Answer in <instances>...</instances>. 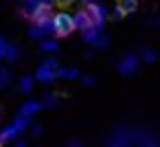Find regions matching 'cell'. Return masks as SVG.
Here are the masks:
<instances>
[{
  "label": "cell",
  "instance_id": "3957f363",
  "mask_svg": "<svg viewBox=\"0 0 160 147\" xmlns=\"http://www.w3.org/2000/svg\"><path fill=\"white\" fill-rule=\"evenodd\" d=\"M86 13H88V18H90V24L92 27H97V29H101L103 24H105V18H108V11H105V7H101V5H97V3H86V9H83Z\"/></svg>",
  "mask_w": 160,
  "mask_h": 147
},
{
  "label": "cell",
  "instance_id": "9a60e30c",
  "mask_svg": "<svg viewBox=\"0 0 160 147\" xmlns=\"http://www.w3.org/2000/svg\"><path fill=\"white\" fill-rule=\"evenodd\" d=\"M7 84H9V73H5L2 68H0V86H2V88H5Z\"/></svg>",
  "mask_w": 160,
  "mask_h": 147
},
{
  "label": "cell",
  "instance_id": "52a82bcc",
  "mask_svg": "<svg viewBox=\"0 0 160 147\" xmlns=\"http://www.w3.org/2000/svg\"><path fill=\"white\" fill-rule=\"evenodd\" d=\"M40 110H42V103H40V101H27V103L22 105L20 114H24V116H33V114H38Z\"/></svg>",
  "mask_w": 160,
  "mask_h": 147
},
{
  "label": "cell",
  "instance_id": "6da1fadb",
  "mask_svg": "<svg viewBox=\"0 0 160 147\" xmlns=\"http://www.w3.org/2000/svg\"><path fill=\"white\" fill-rule=\"evenodd\" d=\"M51 24H53V35L55 38H68L72 31H75V20H72V16L68 13V11H57V13H53V18H51Z\"/></svg>",
  "mask_w": 160,
  "mask_h": 147
},
{
  "label": "cell",
  "instance_id": "2e32d148",
  "mask_svg": "<svg viewBox=\"0 0 160 147\" xmlns=\"http://www.w3.org/2000/svg\"><path fill=\"white\" fill-rule=\"evenodd\" d=\"M142 57H145V62H153V59H156V53H153V51H145Z\"/></svg>",
  "mask_w": 160,
  "mask_h": 147
},
{
  "label": "cell",
  "instance_id": "30bf717a",
  "mask_svg": "<svg viewBox=\"0 0 160 147\" xmlns=\"http://www.w3.org/2000/svg\"><path fill=\"white\" fill-rule=\"evenodd\" d=\"M40 51H46V53L57 51V40H44V42H40Z\"/></svg>",
  "mask_w": 160,
  "mask_h": 147
},
{
  "label": "cell",
  "instance_id": "44dd1931",
  "mask_svg": "<svg viewBox=\"0 0 160 147\" xmlns=\"http://www.w3.org/2000/svg\"><path fill=\"white\" fill-rule=\"evenodd\" d=\"M81 3H90V0H81Z\"/></svg>",
  "mask_w": 160,
  "mask_h": 147
},
{
  "label": "cell",
  "instance_id": "7c38bea8",
  "mask_svg": "<svg viewBox=\"0 0 160 147\" xmlns=\"http://www.w3.org/2000/svg\"><path fill=\"white\" fill-rule=\"evenodd\" d=\"M27 125H29V116H24V114H20V116L16 119V123H13V127H16L18 132H22Z\"/></svg>",
  "mask_w": 160,
  "mask_h": 147
},
{
  "label": "cell",
  "instance_id": "4fadbf2b",
  "mask_svg": "<svg viewBox=\"0 0 160 147\" xmlns=\"http://www.w3.org/2000/svg\"><path fill=\"white\" fill-rule=\"evenodd\" d=\"M121 18H125V11H123V9L116 5V7L112 9V20H121Z\"/></svg>",
  "mask_w": 160,
  "mask_h": 147
},
{
  "label": "cell",
  "instance_id": "8fae6325",
  "mask_svg": "<svg viewBox=\"0 0 160 147\" xmlns=\"http://www.w3.org/2000/svg\"><path fill=\"white\" fill-rule=\"evenodd\" d=\"M20 90H22V92H31V90H33V77L24 75V77L20 79Z\"/></svg>",
  "mask_w": 160,
  "mask_h": 147
},
{
  "label": "cell",
  "instance_id": "d6986e66",
  "mask_svg": "<svg viewBox=\"0 0 160 147\" xmlns=\"http://www.w3.org/2000/svg\"><path fill=\"white\" fill-rule=\"evenodd\" d=\"M5 51H7V44H5V40L0 38V59L5 57Z\"/></svg>",
  "mask_w": 160,
  "mask_h": 147
},
{
  "label": "cell",
  "instance_id": "5b68a950",
  "mask_svg": "<svg viewBox=\"0 0 160 147\" xmlns=\"http://www.w3.org/2000/svg\"><path fill=\"white\" fill-rule=\"evenodd\" d=\"M35 79L42 81V84H53V81H55V70H51V68H46V66H40L38 73H35Z\"/></svg>",
  "mask_w": 160,
  "mask_h": 147
},
{
  "label": "cell",
  "instance_id": "277c9868",
  "mask_svg": "<svg viewBox=\"0 0 160 147\" xmlns=\"http://www.w3.org/2000/svg\"><path fill=\"white\" fill-rule=\"evenodd\" d=\"M136 66H138V59H136L134 55H127V57L121 59V64H118V73H121V75H129V73L136 70Z\"/></svg>",
  "mask_w": 160,
  "mask_h": 147
},
{
  "label": "cell",
  "instance_id": "9c48e42d",
  "mask_svg": "<svg viewBox=\"0 0 160 147\" xmlns=\"http://www.w3.org/2000/svg\"><path fill=\"white\" fill-rule=\"evenodd\" d=\"M13 136H18V129H16L13 125H9V127H5L2 132H0V145H2L5 140H9V138H13Z\"/></svg>",
  "mask_w": 160,
  "mask_h": 147
},
{
  "label": "cell",
  "instance_id": "7a4b0ae2",
  "mask_svg": "<svg viewBox=\"0 0 160 147\" xmlns=\"http://www.w3.org/2000/svg\"><path fill=\"white\" fill-rule=\"evenodd\" d=\"M29 18H31L38 27H44V24H48L51 18H53V7H51L48 3H35V5H33V11L29 13Z\"/></svg>",
  "mask_w": 160,
  "mask_h": 147
},
{
  "label": "cell",
  "instance_id": "ba28073f",
  "mask_svg": "<svg viewBox=\"0 0 160 147\" xmlns=\"http://www.w3.org/2000/svg\"><path fill=\"white\" fill-rule=\"evenodd\" d=\"M116 5L125 11V16H129V13H136V11H138V0H118Z\"/></svg>",
  "mask_w": 160,
  "mask_h": 147
},
{
  "label": "cell",
  "instance_id": "5bb4252c",
  "mask_svg": "<svg viewBox=\"0 0 160 147\" xmlns=\"http://www.w3.org/2000/svg\"><path fill=\"white\" fill-rule=\"evenodd\" d=\"M5 57H7V59H16V57H18V51H16V46H7V51H5Z\"/></svg>",
  "mask_w": 160,
  "mask_h": 147
},
{
  "label": "cell",
  "instance_id": "ac0fdd59",
  "mask_svg": "<svg viewBox=\"0 0 160 147\" xmlns=\"http://www.w3.org/2000/svg\"><path fill=\"white\" fill-rule=\"evenodd\" d=\"M81 84L90 88V86H94V79H92V77H81Z\"/></svg>",
  "mask_w": 160,
  "mask_h": 147
},
{
  "label": "cell",
  "instance_id": "e0dca14e",
  "mask_svg": "<svg viewBox=\"0 0 160 147\" xmlns=\"http://www.w3.org/2000/svg\"><path fill=\"white\" fill-rule=\"evenodd\" d=\"M66 77H68V79H77V77H79V73H77L75 68H70V70H66Z\"/></svg>",
  "mask_w": 160,
  "mask_h": 147
},
{
  "label": "cell",
  "instance_id": "ffe728a7",
  "mask_svg": "<svg viewBox=\"0 0 160 147\" xmlns=\"http://www.w3.org/2000/svg\"><path fill=\"white\" fill-rule=\"evenodd\" d=\"M57 3H59V5H64V7H66V5H70V3H75V0H57Z\"/></svg>",
  "mask_w": 160,
  "mask_h": 147
},
{
  "label": "cell",
  "instance_id": "8992f818",
  "mask_svg": "<svg viewBox=\"0 0 160 147\" xmlns=\"http://www.w3.org/2000/svg\"><path fill=\"white\" fill-rule=\"evenodd\" d=\"M72 20H75V31H83V29L92 27V24H90V18H88L86 11H77Z\"/></svg>",
  "mask_w": 160,
  "mask_h": 147
}]
</instances>
